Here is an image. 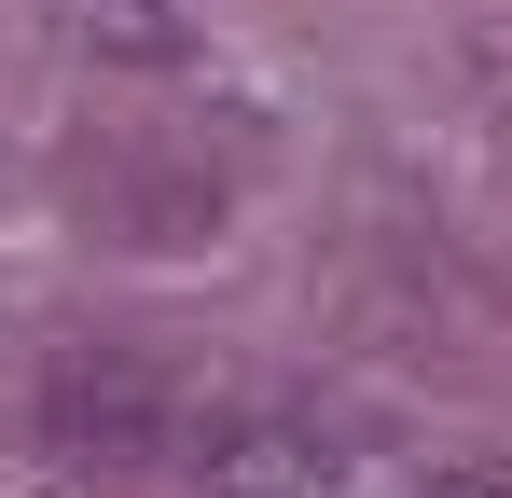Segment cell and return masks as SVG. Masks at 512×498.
I'll list each match as a JSON object with an SVG mask.
<instances>
[{"label":"cell","mask_w":512,"mask_h":498,"mask_svg":"<svg viewBox=\"0 0 512 498\" xmlns=\"http://www.w3.org/2000/svg\"><path fill=\"white\" fill-rule=\"evenodd\" d=\"M56 28H70V42H97V56H180L194 0H56Z\"/></svg>","instance_id":"1"},{"label":"cell","mask_w":512,"mask_h":498,"mask_svg":"<svg viewBox=\"0 0 512 498\" xmlns=\"http://www.w3.org/2000/svg\"><path fill=\"white\" fill-rule=\"evenodd\" d=\"M416 498H512V471H499V457H443Z\"/></svg>","instance_id":"2"}]
</instances>
